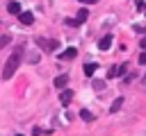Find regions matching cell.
I'll use <instances>...</instances> for the list:
<instances>
[{
	"label": "cell",
	"mask_w": 146,
	"mask_h": 136,
	"mask_svg": "<svg viewBox=\"0 0 146 136\" xmlns=\"http://www.w3.org/2000/svg\"><path fill=\"white\" fill-rule=\"evenodd\" d=\"M139 45H141V50H146V36H144V39L139 41Z\"/></svg>",
	"instance_id": "cell-16"
},
{
	"label": "cell",
	"mask_w": 146,
	"mask_h": 136,
	"mask_svg": "<svg viewBox=\"0 0 146 136\" xmlns=\"http://www.w3.org/2000/svg\"><path fill=\"white\" fill-rule=\"evenodd\" d=\"M87 16H89V14H87V9H80L75 18H68V20H66V25H80V23H84V20H87Z\"/></svg>",
	"instance_id": "cell-3"
},
{
	"label": "cell",
	"mask_w": 146,
	"mask_h": 136,
	"mask_svg": "<svg viewBox=\"0 0 146 136\" xmlns=\"http://www.w3.org/2000/svg\"><path fill=\"white\" fill-rule=\"evenodd\" d=\"M80 118H82L84 122H91V120H94V113L87 111V109H82V111H80Z\"/></svg>",
	"instance_id": "cell-12"
},
{
	"label": "cell",
	"mask_w": 146,
	"mask_h": 136,
	"mask_svg": "<svg viewBox=\"0 0 146 136\" xmlns=\"http://www.w3.org/2000/svg\"><path fill=\"white\" fill-rule=\"evenodd\" d=\"M36 45H39L41 50H46V52H55V50L59 48V43H57L55 39H46V36H36Z\"/></svg>",
	"instance_id": "cell-2"
},
{
	"label": "cell",
	"mask_w": 146,
	"mask_h": 136,
	"mask_svg": "<svg viewBox=\"0 0 146 136\" xmlns=\"http://www.w3.org/2000/svg\"><path fill=\"white\" fill-rule=\"evenodd\" d=\"M121 104H123V97H116V100L112 102V107H110V111H112V113H116V111L121 109Z\"/></svg>",
	"instance_id": "cell-11"
},
{
	"label": "cell",
	"mask_w": 146,
	"mask_h": 136,
	"mask_svg": "<svg viewBox=\"0 0 146 136\" xmlns=\"http://www.w3.org/2000/svg\"><path fill=\"white\" fill-rule=\"evenodd\" d=\"M91 86H94L96 91H103V88H105V82H103V79H94V82H91Z\"/></svg>",
	"instance_id": "cell-13"
},
{
	"label": "cell",
	"mask_w": 146,
	"mask_h": 136,
	"mask_svg": "<svg viewBox=\"0 0 146 136\" xmlns=\"http://www.w3.org/2000/svg\"><path fill=\"white\" fill-rule=\"evenodd\" d=\"M66 84H68V75H66V73H62V75L55 77V88H64Z\"/></svg>",
	"instance_id": "cell-5"
},
{
	"label": "cell",
	"mask_w": 146,
	"mask_h": 136,
	"mask_svg": "<svg viewBox=\"0 0 146 136\" xmlns=\"http://www.w3.org/2000/svg\"><path fill=\"white\" fill-rule=\"evenodd\" d=\"M59 57H62V59H75V57H78V50H75V48H66Z\"/></svg>",
	"instance_id": "cell-7"
},
{
	"label": "cell",
	"mask_w": 146,
	"mask_h": 136,
	"mask_svg": "<svg viewBox=\"0 0 146 136\" xmlns=\"http://www.w3.org/2000/svg\"><path fill=\"white\" fill-rule=\"evenodd\" d=\"M73 100V91H62V95H59V102L62 104H68Z\"/></svg>",
	"instance_id": "cell-8"
},
{
	"label": "cell",
	"mask_w": 146,
	"mask_h": 136,
	"mask_svg": "<svg viewBox=\"0 0 146 136\" xmlns=\"http://www.w3.org/2000/svg\"><path fill=\"white\" fill-rule=\"evenodd\" d=\"M98 48L100 50H107V48H112V36L107 34V36H103L100 41H98Z\"/></svg>",
	"instance_id": "cell-6"
},
{
	"label": "cell",
	"mask_w": 146,
	"mask_h": 136,
	"mask_svg": "<svg viewBox=\"0 0 146 136\" xmlns=\"http://www.w3.org/2000/svg\"><path fill=\"white\" fill-rule=\"evenodd\" d=\"M141 82H144V84H146V75H144V77H141Z\"/></svg>",
	"instance_id": "cell-18"
},
{
	"label": "cell",
	"mask_w": 146,
	"mask_h": 136,
	"mask_svg": "<svg viewBox=\"0 0 146 136\" xmlns=\"http://www.w3.org/2000/svg\"><path fill=\"white\" fill-rule=\"evenodd\" d=\"M23 54H25V45H16L14 52L7 57L5 66H2V79H11L14 73L18 70V66L23 63Z\"/></svg>",
	"instance_id": "cell-1"
},
{
	"label": "cell",
	"mask_w": 146,
	"mask_h": 136,
	"mask_svg": "<svg viewBox=\"0 0 146 136\" xmlns=\"http://www.w3.org/2000/svg\"><path fill=\"white\" fill-rule=\"evenodd\" d=\"M96 70H98V63H84V75H89V77H91Z\"/></svg>",
	"instance_id": "cell-10"
},
{
	"label": "cell",
	"mask_w": 146,
	"mask_h": 136,
	"mask_svg": "<svg viewBox=\"0 0 146 136\" xmlns=\"http://www.w3.org/2000/svg\"><path fill=\"white\" fill-rule=\"evenodd\" d=\"M18 20H21L23 25H32V23H34V14H32V11H21V14H18Z\"/></svg>",
	"instance_id": "cell-4"
},
{
	"label": "cell",
	"mask_w": 146,
	"mask_h": 136,
	"mask_svg": "<svg viewBox=\"0 0 146 136\" xmlns=\"http://www.w3.org/2000/svg\"><path fill=\"white\" fill-rule=\"evenodd\" d=\"M80 2H84V5H96L98 0H80Z\"/></svg>",
	"instance_id": "cell-17"
},
{
	"label": "cell",
	"mask_w": 146,
	"mask_h": 136,
	"mask_svg": "<svg viewBox=\"0 0 146 136\" xmlns=\"http://www.w3.org/2000/svg\"><path fill=\"white\" fill-rule=\"evenodd\" d=\"M9 41H11V36H9V34H5V36H2V41H0V48H5Z\"/></svg>",
	"instance_id": "cell-14"
},
{
	"label": "cell",
	"mask_w": 146,
	"mask_h": 136,
	"mask_svg": "<svg viewBox=\"0 0 146 136\" xmlns=\"http://www.w3.org/2000/svg\"><path fill=\"white\" fill-rule=\"evenodd\" d=\"M139 63H141V66L146 63V50H144V54H139Z\"/></svg>",
	"instance_id": "cell-15"
},
{
	"label": "cell",
	"mask_w": 146,
	"mask_h": 136,
	"mask_svg": "<svg viewBox=\"0 0 146 136\" xmlns=\"http://www.w3.org/2000/svg\"><path fill=\"white\" fill-rule=\"evenodd\" d=\"M7 11H9V14H21V5H18L16 0H11V2L7 5Z\"/></svg>",
	"instance_id": "cell-9"
}]
</instances>
